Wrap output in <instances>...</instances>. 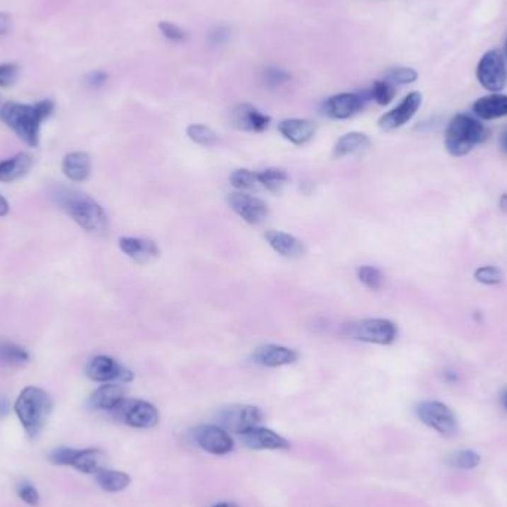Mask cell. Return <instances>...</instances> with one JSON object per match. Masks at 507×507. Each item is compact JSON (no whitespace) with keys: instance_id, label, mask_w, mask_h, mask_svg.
<instances>
[{"instance_id":"1","label":"cell","mask_w":507,"mask_h":507,"mask_svg":"<svg viewBox=\"0 0 507 507\" xmlns=\"http://www.w3.org/2000/svg\"><path fill=\"white\" fill-rule=\"evenodd\" d=\"M55 104L51 100H43L36 104L6 103L0 108V119L17 134L25 144L36 147L39 144L40 125L54 113Z\"/></svg>"},{"instance_id":"2","label":"cell","mask_w":507,"mask_h":507,"mask_svg":"<svg viewBox=\"0 0 507 507\" xmlns=\"http://www.w3.org/2000/svg\"><path fill=\"white\" fill-rule=\"evenodd\" d=\"M54 198L76 223L86 232H103L107 227V214L91 196L72 188H58Z\"/></svg>"},{"instance_id":"3","label":"cell","mask_w":507,"mask_h":507,"mask_svg":"<svg viewBox=\"0 0 507 507\" xmlns=\"http://www.w3.org/2000/svg\"><path fill=\"white\" fill-rule=\"evenodd\" d=\"M13 411L27 436L36 439L52 413V399L43 389L28 386L15 401Z\"/></svg>"},{"instance_id":"4","label":"cell","mask_w":507,"mask_h":507,"mask_svg":"<svg viewBox=\"0 0 507 507\" xmlns=\"http://www.w3.org/2000/svg\"><path fill=\"white\" fill-rule=\"evenodd\" d=\"M486 138L485 126L469 115H455L445 132V147L450 154L462 157Z\"/></svg>"},{"instance_id":"5","label":"cell","mask_w":507,"mask_h":507,"mask_svg":"<svg viewBox=\"0 0 507 507\" xmlns=\"http://www.w3.org/2000/svg\"><path fill=\"white\" fill-rule=\"evenodd\" d=\"M344 336L372 344H392L398 336V328L389 319H363L344 326Z\"/></svg>"},{"instance_id":"6","label":"cell","mask_w":507,"mask_h":507,"mask_svg":"<svg viewBox=\"0 0 507 507\" xmlns=\"http://www.w3.org/2000/svg\"><path fill=\"white\" fill-rule=\"evenodd\" d=\"M370 100V91L340 92L325 100V103L322 104V112L331 119H351L358 115Z\"/></svg>"},{"instance_id":"7","label":"cell","mask_w":507,"mask_h":507,"mask_svg":"<svg viewBox=\"0 0 507 507\" xmlns=\"http://www.w3.org/2000/svg\"><path fill=\"white\" fill-rule=\"evenodd\" d=\"M263 411L252 405H232L218 414L220 424L227 432L245 433L263 421Z\"/></svg>"},{"instance_id":"8","label":"cell","mask_w":507,"mask_h":507,"mask_svg":"<svg viewBox=\"0 0 507 507\" xmlns=\"http://www.w3.org/2000/svg\"><path fill=\"white\" fill-rule=\"evenodd\" d=\"M418 418L443 436H454L457 433V418L452 411L442 402L426 401L417 406Z\"/></svg>"},{"instance_id":"9","label":"cell","mask_w":507,"mask_h":507,"mask_svg":"<svg viewBox=\"0 0 507 507\" xmlns=\"http://www.w3.org/2000/svg\"><path fill=\"white\" fill-rule=\"evenodd\" d=\"M116 417L137 429H150L159 423V411L146 401L123 399L115 409Z\"/></svg>"},{"instance_id":"10","label":"cell","mask_w":507,"mask_h":507,"mask_svg":"<svg viewBox=\"0 0 507 507\" xmlns=\"http://www.w3.org/2000/svg\"><path fill=\"white\" fill-rule=\"evenodd\" d=\"M477 76L479 84L491 91V92H500L506 86V59L503 54L497 50L486 52L478 64Z\"/></svg>"},{"instance_id":"11","label":"cell","mask_w":507,"mask_h":507,"mask_svg":"<svg viewBox=\"0 0 507 507\" xmlns=\"http://www.w3.org/2000/svg\"><path fill=\"white\" fill-rule=\"evenodd\" d=\"M193 436L196 443L202 450L214 455H224L230 452L234 447L233 438L221 426L202 424L196 427Z\"/></svg>"},{"instance_id":"12","label":"cell","mask_w":507,"mask_h":507,"mask_svg":"<svg viewBox=\"0 0 507 507\" xmlns=\"http://www.w3.org/2000/svg\"><path fill=\"white\" fill-rule=\"evenodd\" d=\"M227 202L229 207L239 215L245 223L252 226L263 223L268 214V208L264 200L244 192L230 193Z\"/></svg>"},{"instance_id":"13","label":"cell","mask_w":507,"mask_h":507,"mask_svg":"<svg viewBox=\"0 0 507 507\" xmlns=\"http://www.w3.org/2000/svg\"><path fill=\"white\" fill-rule=\"evenodd\" d=\"M86 375L93 380V382L100 383H110V382H123L130 383L134 378V374L122 367L115 359L108 356H95L89 360L86 367Z\"/></svg>"},{"instance_id":"14","label":"cell","mask_w":507,"mask_h":507,"mask_svg":"<svg viewBox=\"0 0 507 507\" xmlns=\"http://www.w3.org/2000/svg\"><path fill=\"white\" fill-rule=\"evenodd\" d=\"M421 101L423 97L420 92L417 91L409 92L398 106L380 118L378 126L384 131H393L401 128V126H404L414 118V115L418 112V108L421 106Z\"/></svg>"},{"instance_id":"15","label":"cell","mask_w":507,"mask_h":507,"mask_svg":"<svg viewBox=\"0 0 507 507\" xmlns=\"http://www.w3.org/2000/svg\"><path fill=\"white\" fill-rule=\"evenodd\" d=\"M270 122V116L261 113L257 107L248 103L237 104L230 112V125L237 131L263 132L268 128Z\"/></svg>"},{"instance_id":"16","label":"cell","mask_w":507,"mask_h":507,"mask_svg":"<svg viewBox=\"0 0 507 507\" xmlns=\"http://www.w3.org/2000/svg\"><path fill=\"white\" fill-rule=\"evenodd\" d=\"M120 251L139 264H149L161 257V249L152 239L144 237H120Z\"/></svg>"},{"instance_id":"17","label":"cell","mask_w":507,"mask_h":507,"mask_svg":"<svg viewBox=\"0 0 507 507\" xmlns=\"http://www.w3.org/2000/svg\"><path fill=\"white\" fill-rule=\"evenodd\" d=\"M298 355L292 348H288L279 344H266L260 346L254 352V360L267 368H278L283 365H291L297 360Z\"/></svg>"},{"instance_id":"18","label":"cell","mask_w":507,"mask_h":507,"mask_svg":"<svg viewBox=\"0 0 507 507\" xmlns=\"http://www.w3.org/2000/svg\"><path fill=\"white\" fill-rule=\"evenodd\" d=\"M280 135L294 146H304L316 134V123L309 119H285L278 123Z\"/></svg>"},{"instance_id":"19","label":"cell","mask_w":507,"mask_h":507,"mask_svg":"<svg viewBox=\"0 0 507 507\" xmlns=\"http://www.w3.org/2000/svg\"><path fill=\"white\" fill-rule=\"evenodd\" d=\"M245 445L251 450H288L290 442L275 433L273 431L264 427H254V429L241 435Z\"/></svg>"},{"instance_id":"20","label":"cell","mask_w":507,"mask_h":507,"mask_svg":"<svg viewBox=\"0 0 507 507\" xmlns=\"http://www.w3.org/2000/svg\"><path fill=\"white\" fill-rule=\"evenodd\" d=\"M264 237H266L267 244L270 245L282 257L297 258V257L303 256L306 251L303 242L297 239L295 236H292L290 233L279 232V230H267Z\"/></svg>"},{"instance_id":"21","label":"cell","mask_w":507,"mask_h":507,"mask_svg":"<svg viewBox=\"0 0 507 507\" xmlns=\"http://www.w3.org/2000/svg\"><path fill=\"white\" fill-rule=\"evenodd\" d=\"M473 113L484 120H494L507 116V95L493 93L479 98L473 104Z\"/></svg>"},{"instance_id":"22","label":"cell","mask_w":507,"mask_h":507,"mask_svg":"<svg viewBox=\"0 0 507 507\" xmlns=\"http://www.w3.org/2000/svg\"><path fill=\"white\" fill-rule=\"evenodd\" d=\"M62 172L64 176L74 181V183H82L88 180L91 176V157L88 153L84 152H73L69 153L64 161H62Z\"/></svg>"},{"instance_id":"23","label":"cell","mask_w":507,"mask_h":507,"mask_svg":"<svg viewBox=\"0 0 507 507\" xmlns=\"http://www.w3.org/2000/svg\"><path fill=\"white\" fill-rule=\"evenodd\" d=\"M125 399V390L119 384H104L91 394L89 405L93 409L113 411Z\"/></svg>"},{"instance_id":"24","label":"cell","mask_w":507,"mask_h":507,"mask_svg":"<svg viewBox=\"0 0 507 507\" xmlns=\"http://www.w3.org/2000/svg\"><path fill=\"white\" fill-rule=\"evenodd\" d=\"M370 144H371V139L368 138L367 134L348 132L337 139L334 150H332V156H334L336 159H341V157H344V156L353 154V153L368 149Z\"/></svg>"},{"instance_id":"25","label":"cell","mask_w":507,"mask_h":507,"mask_svg":"<svg viewBox=\"0 0 507 507\" xmlns=\"http://www.w3.org/2000/svg\"><path fill=\"white\" fill-rule=\"evenodd\" d=\"M31 165H33V161L27 153H18L11 159L0 162V181L11 183L24 177Z\"/></svg>"},{"instance_id":"26","label":"cell","mask_w":507,"mask_h":507,"mask_svg":"<svg viewBox=\"0 0 507 507\" xmlns=\"http://www.w3.org/2000/svg\"><path fill=\"white\" fill-rule=\"evenodd\" d=\"M106 457L103 451L88 448V450H77V454L72 463V467L82 473H97L103 469Z\"/></svg>"},{"instance_id":"27","label":"cell","mask_w":507,"mask_h":507,"mask_svg":"<svg viewBox=\"0 0 507 507\" xmlns=\"http://www.w3.org/2000/svg\"><path fill=\"white\" fill-rule=\"evenodd\" d=\"M98 485L107 491V493H119L130 485L131 478L125 472L120 470H110V469H100L95 473Z\"/></svg>"},{"instance_id":"28","label":"cell","mask_w":507,"mask_h":507,"mask_svg":"<svg viewBox=\"0 0 507 507\" xmlns=\"http://www.w3.org/2000/svg\"><path fill=\"white\" fill-rule=\"evenodd\" d=\"M28 359L30 356L24 347L9 341L0 343V367H8V368L24 367Z\"/></svg>"},{"instance_id":"29","label":"cell","mask_w":507,"mask_h":507,"mask_svg":"<svg viewBox=\"0 0 507 507\" xmlns=\"http://www.w3.org/2000/svg\"><path fill=\"white\" fill-rule=\"evenodd\" d=\"M257 178L260 186L272 193H279L285 184L290 181L288 172L280 168H267L261 172H257Z\"/></svg>"},{"instance_id":"30","label":"cell","mask_w":507,"mask_h":507,"mask_svg":"<svg viewBox=\"0 0 507 507\" xmlns=\"http://www.w3.org/2000/svg\"><path fill=\"white\" fill-rule=\"evenodd\" d=\"M186 134L193 142L203 147H214L218 142V135L215 134V131L211 130L210 126L202 123L188 125Z\"/></svg>"},{"instance_id":"31","label":"cell","mask_w":507,"mask_h":507,"mask_svg":"<svg viewBox=\"0 0 507 507\" xmlns=\"http://www.w3.org/2000/svg\"><path fill=\"white\" fill-rule=\"evenodd\" d=\"M291 81V74L278 66H267L260 72V82L268 89H278Z\"/></svg>"},{"instance_id":"32","label":"cell","mask_w":507,"mask_h":507,"mask_svg":"<svg viewBox=\"0 0 507 507\" xmlns=\"http://www.w3.org/2000/svg\"><path fill=\"white\" fill-rule=\"evenodd\" d=\"M358 278L368 290L377 291L383 287L384 276L374 266H360L358 268Z\"/></svg>"},{"instance_id":"33","label":"cell","mask_w":507,"mask_h":507,"mask_svg":"<svg viewBox=\"0 0 507 507\" xmlns=\"http://www.w3.org/2000/svg\"><path fill=\"white\" fill-rule=\"evenodd\" d=\"M230 184L237 190H252L260 186L257 172L249 169H236L230 173Z\"/></svg>"},{"instance_id":"34","label":"cell","mask_w":507,"mask_h":507,"mask_svg":"<svg viewBox=\"0 0 507 507\" xmlns=\"http://www.w3.org/2000/svg\"><path fill=\"white\" fill-rule=\"evenodd\" d=\"M368 91L371 95V100H374L380 106H387L394 98V93H396L394 86L390 82H387L386 79L384 81H375Z\"/></svg>"},{"instance_id":"35","label":"cell","mask_w":507,"mask_h":507,"mask_svg":"<svg viewBox=\"0 0 507 507\" xmlns=\"http://www.w3.org/2000/svg\"><path fill=\"white\" fill-rule=\"evenodd\" d=\"M418 79V73L411 67H392L386 73V81L392 85H409Z\"/></svg>"},{"instance_id":"36","label":"cell","mask_w":507,"mask_h":507,"mask_svg":"<svg viewBox=\"0 0 507 507\" xmlns=\"http://www.w3.org/2000/svg\"><path fill=\"white\" fill-rule=\"evenodd\" d=\"M481 463V457L470 450L458 451L451 457V465L458 469H473Z\"/></svg>"},{"instance_id":"37","label":"cell","mask_w":507,"mask_h":507,"mask_svg":"<svg viewBox=\"0 0 507 507\" xmlns=\"http://www.w3.org/2000/svg\"><path fill=\"white\" fill-rule=\"evenodd\" d=\"M474 279L484 285H499L503 280V272L494 266H482L474 272Z\"/></svg>"},{"instance_id":"38","label":"cell","mask_w":507,"mask_h":507,"mask_svg":"<svg viewBox=\"0 0 507 507\" xmlns=\"http://www.w3.org/2000/svg\"><path fill=\"white\" fill-rule=\"evenodd\" d=\"M20 67L13 62H4L0 64V88H11L17 82Z\"/></svg>"},{"instance_id":"39","label":"cell","mask_w":507,"mask_h":507,"mask_svg":"<svg viewBox=\"0 0 507 507\" xmlns=\"http://www.w3.org/2000/svg\"><path fill=\"white\" fill-rule=\"evenodd\" d=\"M159 30L161 33L164 35L165 39L171 40V42H186L187 40V33L186 31L178 27L177 24L169 23V21H161L159 23Z\"/></svg>"},{"instance_id":"40","label":"cell","mask_w":507,"mask_h":507,"mask_svg":"<svg viewBox=\"0 0 507 507\" xmlns=\"http://www.w3.org/2000/svg\"><path fill=\"white\" fill-rule=\"evenodd\" d=\"M76 454H77V450H74V448L61 447V448H55L50 454V460L58 466H72Z\"/></svg>"},{"instance_id":"41","label":"cell","mask_w":507,"mask_h":507,"mask_svg":"<svg viewBox=\"0 0 507 507\" xmlns=\"http://www.w3.org/2000/svg\"><path fill=\"white\" fill-rule=\"evenodd\" d=\"M17 494L28 506L36 507L39 504V501H40L39 491L35 488V485H31L30 482H21L18 485V488H17Z\"/></svg>"},{"instance_id":"42","label":"cell","mask_w":507,"mask_h":507,"mask_svg":"<svg viewBox=\"0 0 507 507\" xmlns=\"http://www.w3.org/2000/svg\"><path fill=\"white\" fill-rule=\"evenodd\" d=\"M232 30L227 25H215L208 31V43L212 46L226 45L230 40Z\"/></svg>"},{"instance_id":"43","label":"cell","mask_w":507,"mask_h":507,"mask_svg":"<svg viewBox=\"0 0 507 507\" xmlns=\"http://www.w3.org/2000/svg\"><path fill=\"white\" fill-rule=\"evenodd\" d=\"M108 79V74L103 70H93L86 76V84L92 88H100L103 86Z\"/></svg>"},{"instance_id":"44","label":"cell","mask_w":507,"mask_h":507,"mask_svg":"<svg viewBox=\"0 0 507 507\" xmlns=\"http://www.w3.org/2000/svg\"><path fill=\"white\" fill-rule=\"evenodd\" d=\"M9 28H11V18L8 17L6 13L0 12V36L8 33Z\"/></svg>"},{"instance_id":"45","label":"cell","mask_w":507,"mask_h":507,"mask_svg":"<svg viewBox=\"0 0 507 507\" xmlns=\"http://www.w3.org/2000/svg\"><path fill=\"white\" fill-rule=\"evenodd\" d=\"M8 212H9V203L2 195H0V217L8 215Z\"/></svg>"},{"instance_id":"46","label":"cell","mask_w":507,"mask_h":507,"mask_svg":"<svg viewBox=\"0 0 507 507\" xmlns=\"http://www.w3.org/2000/svg\"><path fill=\"white\" fill-rule=\"evenodd\" d=\"M500 147H501V150L507 154V131L503 134V137H501V139H500Z\"/></svg>"},{"instance_id":"47","label":"cell","mask_w":507,"mask_h":507,"mask_svg":"<svg viewBox=\"0 0 507 507\" xmlns=\"http://www.w3.org/2000/svg\"><path fill=\"white\" fill-rule=\"evenodd\" d=\"M500 208L507 212V193H504L501 198H500Z\"/></svg>"},{"instance_id":"48","label":"cell","mask_w":507,"mask_h":507,"mask_svg":"<svg viewBox=\"0 0 507 507\" xmlns=\"http://www.w3.org/2000/svg\"><path fill=\"white\" fill-rule=\"evenodd\" d=\"M8 413V404L6 401H0V414H6Z\"/></svg>"},{"instance_id":"49","label":"cell","mask_w":507,"mask_h":507,"mask_svg":"<svg viewBox=\"0 0 507 507\" xmlns=\"http://www.w3.org/2000/svg\"><path fill=\"white\" fill-rule=\"evenodd\" d=\"M212 507H239V506L234 504V503H227V501H224V503H218V504H215V506H212Z\"/></svg>"},{"instance_id":"50","label":"cell","mask_w":507,"mask_h":507,"mask_svg":"<svg viewBox=\"0 0 507 507\" xmlns=\"http://www.w3.org/2000/svg\"><path fill=\"white\" fill-rule=\"evenodd\" d=\"M503 405H504V408L507 409V389H506L504 393H503Z\"/></svg>"},{"instance_id":"51","label":"cell","mask_w":507,"mask_h":507,"mask_svg":"<svg viewBox=\"0 0 507 507\" xmlns=\"http://www.w3.org/2000/svg\"><path fill=\"white\" fill-rule=\"evenodd\" d=\"M504 52H506V58H507V39H506V45H504Z\"/></svg>"}]
</instances>
